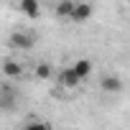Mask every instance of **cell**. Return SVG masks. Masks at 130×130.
Segmentation results:
<instances>
[{"label":"cell","mask_w":130,"mask_h":130,"mask_svg":"<svg viewBox=\"0 0 130 130\" xmlns=\"http://www.w3.org/2000/svg\"><path fill=\"white\" fill-rule=\"evenodd\" d=\"M3 74H5V77H10V79L21 77V74H23V64H21V61H15V59H5V61H3Z\"/></svg>","instance_id":"cell-8"},{"label":"cell","mask_w":130,"mask_h":130,"mask_svg":"<svg viewBox=\"0 0 130 130\" xmlns=\"http://www.w3.org/2000/svg\"><path fill=\"white\" fill-rule=\"evenodd\" d=\"M33 74H36V79L48 82V79L54 77V67H51V64H46V61H38V64H36V69H33Z\"/></svg>","instance_id":"cell-9"},{"label":"cell","mask_w":130,"mask_h":130,"mask_svg":"<svg viewBox=\"0 0 130 130\" xmlns=\"http://www.w3.org/2000/svg\"><path fill=\"white\" fill-rule=\"evenodd\" d=\"M72 69H74V74L84 82V79H89V74H92V69H94V67H92V61H89V59H79V61H74V64H72Z\"/></svg>","instance_id":"cell-6"},{"label":"cell","mask_w":130,"mask_h":130,"mask_svg":"<svg viewBox=\"0 0 130 130\" xmlns=\"http://www.w3.org/2000/svg\"><path fill=\"white\" fill-rule=\"evenodd\" d=\"M92 13H94V5L89 3V0H74V8H72L69 21H74V23H87V21L92 18Z\"/></svg>","instance_id":"cell-1"},{"label":"cell","mask_w":130,"mask_h":130,"mask_svg":"<svg viewBox=\"0 0 130 130\" xmlns=\"http://www.w3.org/2000/svg\"><path fill=\"white\" fill-rule=\"evenodd\" d=\"M59 82H61V87H64V89H77V87L82 84V79L74 74V69H72V67L61 69V74H59Z\"/></svg>","instance_id":"cell-4"},{"label":"cell","mask_w":130,"mask_h":130,"mask_svg":"<svg viewBox=\"0 0 130 130\" xmlns=\"http://www.w3.org/2000/svg\"><path fill=\"white\" fill-rule=\"evenodd\" d=\"M72 8H74V0H59L56 8H54V13H56L59 18H69V15H72Z\"/></svg>","instance_id":"cell-10"},{"label":"cell","mask_w":130,"mask_h":130,"mask_svg":"<svg viewBox=\"0 0 130 130\" xmlns=\"http://www.w3.org/2000/svg\"><path fill=\"white\" fill-rule=\"evenodd\" d=\"M8 43H10L13 48H21V51H28V48H33L36 38H33L31 33H26V31H13V33H10V38H8Z\"/></svg>","instance_id":"cell-2"},{"label":"cell","mask_w":130,"mask_h":130,"mask_svg":"<svg viewBox=\"0 0 130 130\" xmlns=\"http://www.w3.org/2000/svg\"><path fill=\"white\" fill-rule=\"evenodd\" d=\"M0 107H3V110L15 107V89H13V87H8V84L0 87Z\"/></svg>","instance_id":"cell-7"},{"label":"cell","mask_w":130,"mask_h":130,"mask_svg":"<svg viewBox=\"0 0 130 130\" xmlns=\"http://www.w3.org/2000/svg\"><path fill=\"white\" fill-rule=\"evenodd\" d=\"M100 89L105 94H117V92H122V79L117 74H105L100 79Z\"/></svg>","instance_id":"cell-3"},{"label":"cell","mask_w":130,"mask_h":130,"mask_svg":"<svg viewBox=\"0 0 130 130\" xmlns=\"http://www.w3.org/2000/svg\"><path fill=\"white\" fill-rule=\"evenodd\" d=\"M18 10L28 18H38L41 15V3L38 0H18Z\"/></svg>","instance_id":"cell-5"}]
</instances>
